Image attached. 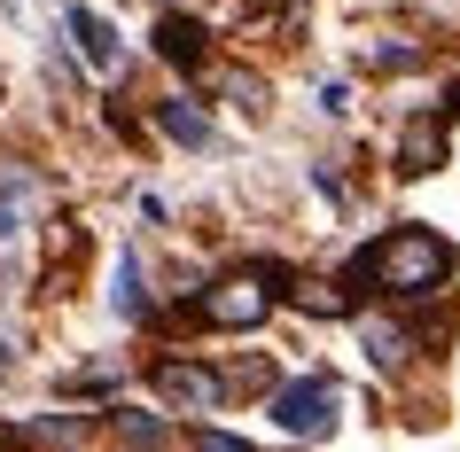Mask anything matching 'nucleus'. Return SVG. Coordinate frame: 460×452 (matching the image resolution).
<instances>
[{
	"mask_svg": "<svg viewBox=\"0 0 460 452\" xmlns=\"http://www.w3.org/2000/svg\"><path fill=\"white\" fill-rule=\"evenodd\" d=\"M351 288H367V297H383V305H421V297H437V288L453 281V242L437 235V226H390V235H375L351 258V273H343Z\"/></svg>",
	"mask_w": 460,
	"mask_h": 452,
	"instance_id": "1",
	"label": "nucleus"
},
{
	"mask_svg": "<svg viewBox=\"0 0 460 452\" xmlns=\"http://www.w3.org/2000/svg\"><path fill=\"white\" fill-rule=\"evenodd\" d=\"M281 288H289V265H243V273H218V281L195 288L188 320H195V328H226V335L266 328L273 305H281Z\"/></svg>",
	"mask_w": 460,
	"mask_h": 452,
	"instance_id": "2",
	"label": "nucleus"
},
{
	"mask_svg": "<svg viewBox=\"0 0 460 452\" xmlns=\"http://www.w3.org/2000/svg\"><path fill=\"white\" fill-rule=\"evenodd\" d=\"M266 413H273V429H281V437H296V445H328V437L343 429V382H336V375L273 382Z\"/></svg>",
	"mask_w": 460,
	"mask_h": 452,
	"instance_id": "3",
	"label": "nucleus"
},
{
	"mask_svg": "<svg viewBox=\"0 0 460 452\" xmlns=\"http://www.w3.org/2000/svg\"><path fill=\"white\" fill-rule=\"evenodd\" d=\"M148 390L164 405H180V413H195V421L226 405V375H218V367H195V359H156V367H148Z\"/></svg>",
	"mask_w": 460,
	"mask_h": 452,
	"instance_id": "4",
	"label": "nucleus"
},
{
	"mask_svg": "<svg viewBox=\"0 0 460 452\" xmlns=\"http://www.w3.org/2000/svg\"><path fill=\"white\" fill-rule=\"evenodd\" d=\"M156 55H164L172 71H211V31H203V16H180V8H164L156 16Z\"/></svg>",
	"mask_w": 460,
	"mask_h": 452,
	"instance_id": "5",
	"label": "nucleus"
},
{
	"mask_svg": "<svg viewBox=\"0 0 460 452\" xmlns=\"http://www.w3.org/2000/svg\"><path fill=\"white\" fill-rule=\"evenodd\" d=\"M148 118H156V133H164V141H180V148H218V125L203 118V102H188V94H164Z\"/></svg>",
	"mask_w": 460,
	"mask_h": 452,
	"instance_id": "6",
	"label": "nucleus"
},
{
	"mask_svg": "<svg viewBox=\"0 0 460 452\" xmlns=\"http://www.w3.org/2000/svg\"><path fill=\"white\" fill-rule=\"evenodd\" d=\"M445 118H413L406 133H398V180H429L437 164H445Z\"/></svg>",
	"mask_w": 460,
	"mask_h": 452,
	"instance_id": "7",
	"label": "nucleus"
},
{
	"mask_svg": "<svg viewBox=\"0 0 460 452\" xmlns=\"http://www.w3.org/2000/svg\"><path fill=\"white\" fill-rule=\"evenodd\" d=\"M71 40H78V63H86V71H102V78L125 63L118 24H110V16H94V8H71Z\"/></svg>",
	"mask_w": 460,
	"mask_h": 452,
	"instance_id": "8",
	"label": "nucleus"
},
{
	"mask_svg": "<svg viewBox=\"0 0 460 452\" xmlns=\"http://www.w3.org/2000/svg\"><path fill=\"white\" fill-rule=\"evenodd\" d=\"M359 343H367V359H375L383 375H398V367L421 351V335H413L406 320H383V312H367V320H359Z\"/></svg>",
	"mask_w": 460,
	"mask_h": 452,
	"instance_id": "9",
	"label": "nucleus"
},
{
	"mask_svg": "<svg viewBox=\"0 0 460 452\" xmlns=\"http://www.w3.org/2000/svg\"><path fill=\"white\" fill-rule=\"evenodd\" d=\"M281 297H289L296 312H313V320H351V312H359V297L343 281H289Z\"/></svg>",
	"mask_w": 460,
	"mask_h": 452,
	"instance_id": "10",
	"label": "nucleus"
},
{
	"mask_svg": "<svg viewBox=\"0 0 460 452\" xmlns=\"http://www.w3.org/2000/svg\"><path fill=\"white\" fill-rule=\"evenodd\" d=\"M110 312H118V320H148V265H141V250H118V281H110Z\"/></svg>",
	"mask_w": 460,
	"mask_h": 452,
	"instance_id": "11",
	"label": "nucleus"
},
{
	"mask_svg": "<svg viewBox=\"0 0 460 452\" xmlns=\"http://www.w3.org/2000/svg\"><path fill=\"white\" fill-rule=\"evenodd\" d=\"M110 429H118L133 452H164L172 445V421L164 413H141V405H110Z\"/></svg>",
	"mask_w": 460,
	"mask_h": 452,
	"instance_id": "12",
	"label": "nucleus"
},
{
	"mask_svg": "<svg viewBox=\"0 0 460 452\" xmlns=\"http://www.w3.org/2000/svg\"><path fill=\"white\" fill-rule=\"evenodd\" d=\"M24 226H31V211H16V203H0V250H8V242L24 235Z\"/></svg>",
	"mask_w": 460,
	"mask_h": 452,
	"instance_id": "13",
	"label": "nucleus"
},
{
	"mask_svg": "<svg viewBox=\"0 0 460 452\" xmlns=\"http://www.w3.org/2000/svg\"><path fill=\"white\" fill-rule=\"evenodd\" d=\"M437 118H445V125L460 118V78H453V86H445V102H437Z\"/></svg>",
	"mask_w": 460,
	"mask_h": 452,
	"instance_id": "14",
	"label": "nucleus"
}]
</instances>
